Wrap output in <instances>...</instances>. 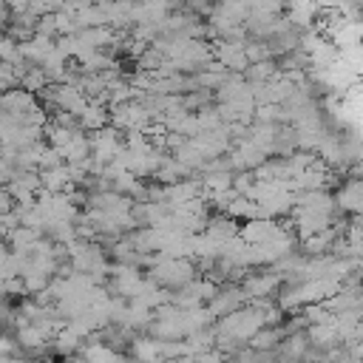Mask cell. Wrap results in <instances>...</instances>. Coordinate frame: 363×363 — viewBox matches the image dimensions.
I'll return each mask as SVG.
<instances>
[{
    "label": "cell",
    "instance_id": "obj_5",
    "mask_svg": "<svg viewBox=\"0 0 363 363\" xmlns=\"http://www.w3.org/2000/svg\"><path fill=\"white\" fill-rule=\"evenodd\" d=\"M318 3H320V9H323V11H337L343 0H318Z\"/></svg>",
    "mask_w": 363,
    "mask_h": 363
},
{
    "label": "cell",
    "instance_id": "obj_4",
    "mask_svg": "<svg viewBox=\"0 0 363 363\" xmlns=\"http://www.w3.org/2000/svg\"><path fill=\"white\" fill-rule=\"evenodd\" d=\"M250 14H281L284 11V0H244Z\"/></svg>",
    "mask_w": 363,
    "mask_h": 363
},
{
    "label": "cell",
    "instance_id": "obj_2",
    "mask_svg": "<svg viewBox=\"0 0 363 363\" xmlns=\"http://www.w3.org/2000/svg\"><path fill=\"white\" fill-rule=\"evenodd\" d=\"M284 11H286V20L303 31H309V26L318 20V14H323L318 0H284Z\"/></svg>",
    "mask_w": 363,
    "mask_h": 363
},
{
    "label": "cell",
    "instance_id": "obj_1",
    "mask_svg": "<svg viewBox=\"0 0 363 363\" xmlns=\"http://www.w3.org/2000/svg\"><path fill=\"white\" fill-rule=\"evenodd\" d=\"M213 57L221 68L227 71H247L250 57H247V40H218L213 45Z\"/></svg>",
    "mask_w": 363,
    "mask_h": 363
},
{
    "label": "cell",
    "instance_id": "obj_3",
    "mask_svg": "<svg viewBox=\"0 0 363 363\" xmlns=\"http://www.w3.org/2000/svg\"><path fill=\"white\" fill-rule=\"evenodd\" d=\"M335 204L340 207V210H346V213H363V182L360 179H349L340 190H337V196H335Z\"/></svg>",
    "mask_w": 363,
    "mask_h": 363
}]
</instances>
